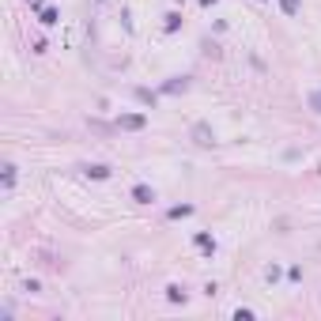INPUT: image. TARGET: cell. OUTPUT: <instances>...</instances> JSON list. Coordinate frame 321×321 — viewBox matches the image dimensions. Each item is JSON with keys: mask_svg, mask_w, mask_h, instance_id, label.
Segmentation results:
<instances>
[{"mask_svg": "<svg viewBox=\"0 0 321 321\" xmlns=\"http://www.w3.org/2000/svg\"><path fill=\"white\" fill-rule=\"evenodd\" d=\"M132 197H136L140 204H147V201H151V189H147V185H136V189H132Z\"/></svg>", "mask_w": 321, "mask_h": 321, "instance_id": "obj_1", "label": "cell"}]
</instances>
